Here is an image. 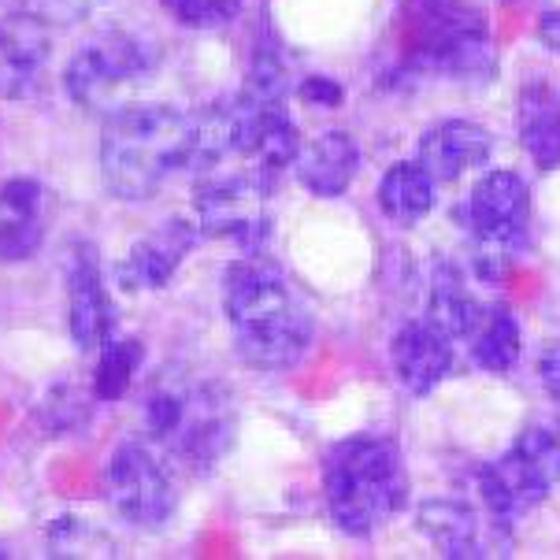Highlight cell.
Here are the masks:
<instances>
[{"label": "cell", "instance_id": "1", "mask_svg": "<svg viewBox=\"0 0 560 560\" xmlns=\"http://www.w3.org/2000/svg\"><path fill=\"white\" fill-rule=\"evenodd\" d=\"M223 312L231 323L234 353L256 372H290L305 360L312 316L268 256L249 253L226 268Z\"/></svg>", "mask_w": 560, "mask_h": 560}, {"label": "cell", "instance_id": "2", "mask_svg": "<svg viewBox=\"0 0 560 560\" xmlns=\"http://www.w3.org/2000/svg\"><path fill=\"white\" fill-rule=\"evenodd\" d=\"M197 116L175 104H141L112 112L101 130V175L116 201H149L194 164Z\"/></svg>", "mask_w": 560, "mask_h": 560}, {"label": "cell", "instance_id": "3", "mask_svg": "<svg viewBox=\"0 0 560 560\" xmlns=\"http://www.w3.org/2000/svg\"><path fill=\"white\" fill-rule=\"evenodd\" d=\"M323 498L338 530L353 538H368L378 530L401 512L408 498L397 445L378 434H353L338 442L323 464Z\"/></svg>", "mask_w": 560, "mask_h": 560}, {"label": "cell", "instance_id": "4", "mask_svg": "<svg viewBox=\"0 0 560 560\" xmlns=\"http://www.w3.org/2000/svg\"><path fill=\"white\" fill-rule=\"evenodd\" d=\"M141 412H145V431L167 445L171 457L197 471H212L238 431L234 401L220 383L160 378Z\"/></svg>", "mask_w": 560, "mask_h": 560}, {"label": "cell", "instance_id": "5", "mask_svg": "<svg viewBox=\"0 0 560 560\" xmlns=\"http://www.w3.org/2000/svg\"><path fill=\"white\" fill-rule=\"evenodd\" d=\"M156 71V49L135 31H101L74 49L68 71H63V90L85 112H112L127 108L135 93Z\"/></svg>", "mask_w": 560, "mask_h": 560}, {"label": "cell", "instance_id": "6", "mask_svg": "<svg viewBox=\"0 0 560 560\" xmlns=\"http://www.w3.org/2000/svg\"><path fill=\"white\" fill-rule=\"evenodd\" d=\"M405 15V63L431 74L490 71L487 15L460 0H412Z\"/></svg>", "mask_w": 560, "mask_h": 560}, {"label": "cell", "instance_id": "7", "mask_svg": "<svg viewBox=\"0 0 560 560\" xmlns=\"http://www.w3.org/2000/svg\"><path fill=\"white\" fill-rule=\"evenodd\" d=\"M482 509L501 527L524 520L560 487V434L549 427H524L501 457L479 468Z\"/></svg>", "mask_w": 560, "mask_h": 560}, {"label": "cell", "instance_id": "8", "mask_svg": "<svg viewBox=\"0 0 560 560\" xmlns=\"http://www.w3.org/2000/svg\"><path fill=\"white\" fill-rule=\"evenodd\" d=\"M197 231L208 238L242 245L245 253H256L271 234L268 215V183L249 167H223L205 171L194 194Z\"/></svg>", "mask_w": 560, "mask_h": 560}, {"label": "cell", "instance_id": "9", "mask_svg": "<svg viewBox=\"0 0 560 560\" xmlns=\"http://www.w3.org/2000/svg\"><path fill=\"white\" fill-rule=\"evenodd\" d=\"M468 231L479 245V260L505 268L530 238V189L516 171H487L468 194Z\"/></svg>", "mask_w": 560, "mask_h": 560}, {"label": "cell", "instance_id": "10", "mask_svg": "<svg viewBox=\"0 0 560 560\" xmlns=\"http://www.w3.org/2000/svg\"><path fill=\"white\" fill-rule=\"evenodd\" d=\"M104 498L112 512L138 530H160L178 509V493L156 453L141 442H122L104 468Z\"/></svg>", "mask_w": 560, "mask_h": 560}, {"label": "cell", "instance_id": "11", "mask_svg": "<svg viewBox=\"0 0 560 560\" xmlns=\"http://www.w3.org/2000/svg\"><path fill=\"white\" fill-rule=\"evenodd\" d=\"M68 275V327L79 353H97L116 330V308H112L108 287H104L97 249L90 242H74L63 260Z\"/></svg>", "mask_w": 560, "mask_h": 560}, {"label": "cell", "instance_id": "12", "mask_svg": "<svg viewBox=\"0 0 560 560\" xmlns=\"http://www.w3.org/2000/svg\"><path fill=\"white\" fill-rule=\"evenodd\" d=\"M52 60V26L31 12L0 19V97L23 101L37 93Z\"/></svg>", "mask_w": 560, "mask_h": 560}, {"label": "cell", "instance_id": "13", "mask_svg": "<svg viewBox=\"0 0 560 560\" xmlns=\"http://www.w3.org/2000/svg\"><path fill=\"white\" fill-rule=\"evenodd\" d=\"M197 245V223L189 220H164L156 231H149L145 238H138L122 256V264L116 268L119 287L130 293L141 290H164L175 271L183 268V260L189 249Z\"/></svg>", "mask_w": 560, "mask_h": 560}, {"label": "cell", "instance_id": "14", "mask_svg": "<svg viewBox=\"0 0 560 560\" xmlns=\"http://www.w3.org/2000/svg\"><path fill=\"white\" fill-rule=\"evenodd\" d=\"M390 368L405 394L427 397L453 372V341L427 319H412L390 341Z\"/></svg>", "mask_w": 560, "mask_h": 560}, {"label": "cell", "instance_id": "15", "mask_svg": "<svg viewBox=\"0 0 560 560\" xmlns=\"http://www.w3.org/2000/svg\"><path fill=\"white\" fill-rule=\"evenodd\" d=\"M490 153H493V138L487 127H479L471 119H442L431 130H423L416 160H420V167L434 183L450 186L468 175V171L487 164Z\"/></svg>", "mask_w": 560, "mask_h": 560}, {"label": "cell", "instance_id": "16", "mask_svg": "<svg viewBox=\"0 0 560 560\" xmlns=\"http://www.w3.org/2000/svg\"><path fill=\"white\" fill-rule=\"evenodd\" d=\"M360 171V145L353 135L346 130H323L312 141L298 149V160H293V175L298 183L308 189V194L323 197H341L349 186H353Z\"/></svg>", "mask_w": 560, "mask_h": 560}, {"label": "cell", "instance_id": "17", "mask_svg": "<svg viewBox=\"0 0 560 560\" xmlns=\"http://www.w3.org/2000/svg\"><path fill=\"white\" fill-rule=\"evenodd\" d=\"M45 242V194L34 178H8L0 186V260H34Z\"/></svg>", "mask_w": 560, "mask_h": 560}, {"label": "cell", "instance_id": "18", "mask_svg": "<svg viewBox=\"0 0 560 560\" xmlns=\"http://www.w3.org/2000/svg\"><path fill=\"white\" fill-rule=\"evenodd\" d=\"M416 530L439 549L445 560H476L490 557L482 546V520L468 501L431 498L416 509Z\"/></svg>", "mask_w": 560, "mask_h": 560}, {"label": "cell", "instance_id": "19", "mask_svg": "<svg viewBox=\"0 0 560 560\" xmlns=\"http://www.w3.org/2000/svg\"><path fill=\"white\" fill-rule=\"evenodd\" d=\"M516 135L535 167H560V90L546 79H527L516 101Z\"/></svg>", "mask_w": 560, "mask_h": 560}, {"label": "cell", "instance_id": "20", "mask_svg": "<svg viewBox=\"0 0 560 560\" xmlns=\"http://www.w3.org/2000/svg\"><path fill=\"white\" fill-rule=\"evenodd\" d=\"M434 183L431 175L420 167V160H397V164L378 178V212L386 215L394 226H408L423 223L434 208Z\"/></svg>", "mask_w": 560, "mask_h": 560}, {"label": "cell", "instance_id": "21", "mask_svg": "<svg viewBox=\"0 0 560 560\" xmlns=\"http://www.w3.org/2000/svg\"><path fill=\"white\" fill-rule=\"evenodd\" d=\"M476 368L490 375H509L524 357V330H520L516 312L505 305H482V316L476 319L471 335L464 338Z\"/></svg>", "mask_w": 560, "mask_h": 560}, {"label": "cell", "instance_id": "22", "mask_svg": "<svg viewBox=\"0 0 560 560\" xmlns=\"http://www.w3.org/2000/svg\"><path fill=\"white\" fill-rule=\"evenodd\" d=\"M482 316V305L471 298L468 282L464 275L453 268V264H439L434 268V279H431V293H427V323L439 327L445 338L457 346L471 335L476 319Z\"/></svg>", "mask_w": 560, "mask_h": 560}, {"label": "cell", "instance_id": "23", "mask_svg": "<svg viewBox=\"0 0 560 560\" xmlns=\"http://www.w3.org/2000/svg\"><path fill=\"white\" fill-rule=\"evenodd\" d=\"M141 368V341L112 335L97 349V372H93V397L97 401H119L127 397Z\"/></svg>", "mask_w": 560, "mask_h": 560}, {"label": "cell", "instance_id": "24", "mask_svg": "<svg viewBox=\"0 0 560 560\" xmlns=\"http://www.w3.org/2000/svg\"><path fill=\"white\" fill-rule=\"evenodd\" d=\"M160 4L189 31H223L242 15V0H160Z\"/></svg>", "mask_w": 560, "mask_h": 560}, {"label": "cell", "instance_id": "25", "mask_svg": "<svg viewBox=\"0 0 560 560\" xmlns=\"http://www.w3.org/2000/svg\"><path fill=\"white\" fill-rule=\"evenodd\" d=\"M104 4L108 0H23V12H31L49 26H74L93 12H101Z\"/></svg>", "mask_w": 560, "mask_h": 560}, {"label": "cell", "instance_id": "26", "mask_svg": "<svg viewBox=\"0 0 560 560\" xmlns=\"http://www.w3.org/2000/svg\"><path fill=\"white\" fill-rule=\"evenodd\" d=\"M298 97L308 104V108H338L346 101V90L335 79H323V74H308L305 82L298 85Z\"/></svg>", "mask_w": 560, "mask_h": 560}, {"label": "cell", "instance_id": "27", "mask_svg": "<svg viewBox=\"0 0 560 560\" xmlns=\"http://www.w3.org/2000/svg\"><path fill=\"white\" fill-rule=\"evenodd\" d=\"M538 378H542V390L560 405V341H549L538 357Z\"/></svg>", "mask_w": 560, "mask_h": 560}, {"label": "cell", "instance_id": "28", "mask_svg": "<svg viewBox=\"0 0 560 560\" xmlns=\"http://www.w3.org/2000/svg\"><path fill=\"white\" fill-rule=\"evenodd\" d=\"M538 42H542L549 52L560 56V8H553V12H546L538 19Z\"/></svg>", "mask_w": 560, "mask_h": 560}]
</instances>
